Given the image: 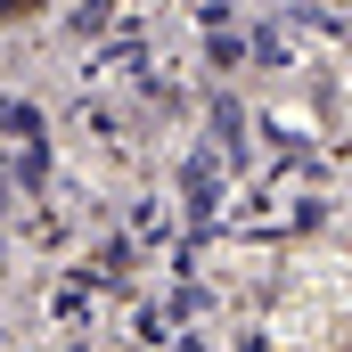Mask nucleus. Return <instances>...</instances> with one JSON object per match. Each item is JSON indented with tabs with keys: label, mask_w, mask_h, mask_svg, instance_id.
I'll list each match as a JSON object with an SVG mask.
<instances>
[{
	"label": "nucleus",
	"mask_w": 352,
	"mask_h": 352,
	"mask_svg": "<svg viewBox=\"0 0 352 352\" xmlns=\"http://www.w3.org/2000/svg\"><path fill=\"white\" fill-rule=\"evenodd\" d=\"M16 8H33V0H0V16H16Z\"/></svg>",
	"instance_id": "nucleus-1"
}]
</instances>
